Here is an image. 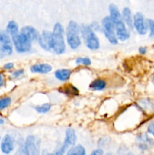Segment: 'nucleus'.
Instances as JSON below:
<instances>
[{
    "instance_id": "nucleus-35",
    "label": "nucleus",
    "mask_w": 154,
    "mask_h": 155,
    "mask_svg": "<svg viewBox=\"0 0 154 155\" xmlns=\"http://www.w3.org/2000/svg\"><path fill=\"white\" fill-rule=\"evenodd\" d=\"M24 154V150L23 148H20L17 151V152L15 153L14 155H23Z\"/></svg>"
},
{
    "instance_id": "nucleus-22",
    "label": "nucleus",
    "mask_w": 154,
    "mask_h": 155,
    "mask_svg": "<svg viewBox=\"0 0 154 155\" xmlns=\"http://www.w3.org/2000/svg\"><path fill=\"white\" fill-rule=\"evenodd\" d=\"M63 89L61 92L63 93L66 94L68 96H76L79 95V90L77 88L73 86L72 85H69V86H64V89Z\"/></svg>"
},
{
    "instance_id": "nucleus-31",
    "label": "nucleus",
    "mask_w": 154,
    "mask_h": 155,
    "mask_svg": "<svg viewBox=\"0 0 154 155\" xmlns=\"http://www.w3.org/2000/svg\"><path fill=\"white\" fill-rule=\"evenodd\" d=\"M103 154H104V151H103L102 149H101V148H98V149L95 150V151H93L90 154V155H103Z\"/></svg>"
},
{
    "instance_id": "nucleus-24",
    "label": "nucleus",
    "mask_w": 154,
    "mask_h": 155,
    "mask_svg": "<svg viewBox=\"0 0 154 155\" xmlns=\"http://www.w3.org/2000/svg\"><path fill=\"white\" fill-rule=\"evenodd\" d=\"M68 147H69V145L63 142V144L57 149H56L52 154H51V155H63L65 154V152H66Z\"/></svg>"
},
{
    "instance_id": "nucleus-32",
    "label": "nucleus",
    "mask_w": 154,
    "mask_h": 155,
    "mask_svg": "<svg viewBox=\"0 0 154 155\" xmlns=\"http://www.w3.org/2000/svg\"><path fill=\"white\" fill-rule=\"evenodd\" d=\"M138 51L140 54H145L146 53V51H147V48L144 46H140L138 48Z\"/></svg>"
},
{
    "instance_id": "nucleus-38",
    "label": "nucleus",
    "mask_w": 154,
    "mask_h": 155,
    "mask_svg": "<svg viewBox=\"0 0 154 155\" xmlns=\"http://www.w3.org/2000/svg\"><path fill=\"white\" fill-rule=\"evenodd\" d=\"M127 155H134V154H133L132 152H128V154H127Z\"/></svg>"
},
{
    "instance_id": "nucleus-18",
    "label": "nucleus",
    "mask_w": 154,
    "mask_h": 155,
    "mask_svg": "<svg viewBox=\"0 0 154 155\" xmlns=\"http://www.w3.org/2000/svg\"><path fill=\"white\" fill-rule=\"evenodd\" d=\"M140 108L143 111L148 112H154V101L152 99H143L140 101Z\"/></svg>"
},
{
    "instance_id": "nucleus-21",
    "label": "nucleus",
    "mask_w": 154,
    "mask_h": 155,
    "mask_svg": "<svg viewBox=\"0 0 154 155\" xmlns=\"http://www.w3.org/2000/svg\"><path fill=\"white\" fill-rule=\"evenodd\" d=\"M6 31L10 34L11 36L19 33V27L18 24L14 21H10L6 27Z\"/></svg>"
},
{
    "instance_id": "nucleus-13",
    "label": "nucleus",
    "mask_w": 154,
    "mask_h": 155,
    "mask_svg": "<svg viewBox=\"0 0 154 155\" xmlns=\"http://www.w3.org/2000/svg\"><path fill=\"white\" fill-rule=\"evenodd\" d=\"M21 33L24 35V36H27L29 39L32 41V42H34V41H37L38 38H39V33H38L37 30H36V28H34L32 26H25V27H22L21 29Z\"/></svg>"
},
{
    "instance_id": "nucleus-4",
    "label": "nucleus",
    "mask_w": 154,
    "mask_h": 155,
    "mask_svg": "<svg viewBox=\"0 0 154 155\" xmlns=\"http://www.w3.org/2000/svg\"><path fill=\"white\" fill-rule=\"evenodd\" d=\"M80 28L76 22L73 21H69L66 30V41L72 49H76L81 45L80 39Z\"/></svg>"
},
{
    "instance_id": "nucleus-37",
    "label": "nucleus",
    "mask_w": 154,
    "mask_h": 155,
    "mask_svg": "<svg viewBox=\"0 0 154 155\" xmlns=\"http://www.w3.org/2000/svg\"><path fill=\"white\" fill-rule=\"evenodd\" d=\"M5 123V120L2 119V118H0V125L3 124Z\"/></svg>"
},
{
    "instance_id": "nucleus-29",
    "label": "nucleus",
    "mask_w": 154,
    "mask_h": 155,
    "mask_svg": "<svg viewBox=\"0 0 154 155\" xmlns=\"http://www.w3.org/2000/svg\"><path fill=\"white\" fill-rule=\"evenodd\" d=\"M90 27H91V29L94 31L95 30V31H100V29H101V26H100V24L98 22H92L90 24Z\"/></svg>"
},
{
    "instance_id": "nucleus-2",
    "label": "nucleus",
    "mask_w": 154,
    "mask_h": 155,
    "mask_svg": "<svg viewBox=\"0 0 154 155\" xmlns=\"http://www.w3.org/2000/svg\"><path fill=\"white\" fill-rule=\"evenodd\" d=\"M63 27L60 23H56L52 31V51L57 54H62L66 51Z\"/></svg>"
},
{
    "instance_id": "nucleus-25",
    "label": "nucleus",
    "mask_w": 154,
    "mask_h": 155,
    "mask_svg": "<svg viewBox=\"0 0 154 155\" xmlns=\"http://www.w3.org/2000/svg\"><path fill=\"white\" fill-rule=\"evenodd\" d=\"M11 103V99L10 97H5L0 98V110L5 109L8 107Z\"/></svg>"
},
{
    "instance_id": "nucleus-27",
    "label": "nucleus",
    "mask_w": 154,
    "mask_h": 155,
    "mask_svg": "<svg viewBox=\"0 0 154 155\" xmlns=\"http://www.w3.org/2000/svg\"><path fill=\"white\" fill-rule=\"evenodd\" d=\"M148 25V30L149 31V37L154 38V20L146 19Z\"/></svg>"
},
{
    "instance_id": "nucleus-28",
    "label": "nucleus",
    "mask_w": 154,
    "mask_h": 155,
    "mask_svg": "<svg viewBox=\"0 0 154 155\" xmlns=\"http://www.w3.org/2000/svg\"><path fill=\"white\" fill-rule=\"evenodd\" d=\"M147 133L154 137V120L151 121L147 126Z\"/></svg>"
},
{
    "instance_id": "nucleus-11",
    "label": "nucleus",
    "mask_w": 154,
    "mask_h": 155,
    "mask_svg": "<svg viewBox=\"0 0 154 155\" xmlns=\"http://www.w3.org/2000/svg\"><path fill=\"white\" fill-rule=\"evenodd\" d=\"M137 142L139 149L142 151L148 150L149 148H152L153 145V140L147 134L144 133H142L137 136Z\"/></svg>"
},
{
    "instance_id": "nucleus-41",
    "label": "nucleus",
    "mask_w": 154,
    "mask_h": 155,
    "mask_svg": "<svg viewBox=\"0 0 154 155\" xmlns=\"http://www.w3.org/2000/svg\"><path fill=\"white\" fill-rule=\"evenodd\" d=\"M0 139H1V137H0Z\"/></svg>"
},
{
    "instance_id": "nucleus-20",
    "label": "nucleus",
    "mask_w": 154,
    "mask_h": 155,
    "mask_svg": "<svg viewBox=\"0 0 154 155\" xmlns=\"http://www.w3.org/2000/svg\"><path fill=\"white\" fill-rule=\"evenodd\" d=\"M86 151L84 147L81 145H73L68 151L66 155H85Z\"/></svg>"
},
{
    "instance_id": "nucleus-12",
    "label": "nucleus",
    "mask_w": 154,
    "mask_h": 155,
    "mask_svg": "<svg viewBox=\"0 0 154 155\" xmlns=\"http://www.w3.org/2000/svg\"><path fill=\"white\" fill-rule=\"evenodd\" d=\"M14 148V139L10 135H5L1 142V151L3 154H9Z\"/></svg>"
},
{
    "instance_id": "nucleus-15",
    "label": "nucleus",
    "mask_w": 154,
    "mask_h": 155,
    "mask_svg": "<svg viewBox=\"0 0 154 155\" xmlns=\"http://www.w3.org/2000/svg\"><path fill=\"white\" fill-rule=\"evenodd\" d=\"M122 17L124 22L126 24V25L129 27V29L133 30L134 29V25H133V17L131 15V9L128 7L123 8L122 12Z\"/></svg>"
},
{
    "instance_id": "nucleus-14",
    "label": "nucleus",
    "mask_w": 154,
    "mask_h": 155,
    "mask_svg": "<svg viewBox=\"0 0 154 155\" xmlns=\"http://www.w3.org/2000/svg\"><path fill=\"white\" fill-rule=\"evenodd\" d=\"M52 67L48 64H36L32 65L30 68V71L36 74H48L51 72Z\"/></svg>"
},
{
    "instance_id": "nucleus-16",
    "label": "nucleus",
    "mask_w": 154,
    "mask_h": 155,
    "mask_svg": "<svg viewBox=\"0 0 154 155\" xmlns=\"http://www.w3.org/2000/svg\"><path fill=\"white\" fill-rule=\"evenodd\" d=\"M77 140V136L75 134V132L73 129L68 128L66 131L65 134V139L63 142L67 144L69 146H73L75 145Z\"/></svg>"
},
{
    "instance_id": "nucleus-5",
    "label": "nucleus",
    "mask_w": 154,
    "mask_h": 155,
    "mask_svg": "<svg viewBox=\"0 0 154 155\" xmlns=\"http://www.w3.org/2000/svg\"><path fill=\"white\" fill-rule=\"evenodd\" d=\"M101 28L109 42L113 45H116L119 40L116 37L115 26L110 16H106L103 18L101 21Z\"/></svg>"
},
{
    "instance_id": "nucleus-9",
    "label": "nucleus",
    "mask_w": 154,
    "mask_h": 155,
    "mask_svg": "<svg viewBox=\"0 0 154 155\" xmlns=\"http://www.w3.org/2000/svg\"><path fill=\"white\" fill-rule=\"evenodd\" d=\"M133 25L137 33L140 35L146 34L148 31V25L146 19L141 12H136L133 16Z\"/></svg>"
},
{
    "instance_id": "nucleus-39",
    "label": "nucleus",
    "mask_w": 154,
    "mask_h": 155,
    "mask_svg": "<svg viewBox=\"0 0 154 155\" xmlns=\"http://www.w3.org/2000/svg\"><path fill=\"white\" fill-rule=\"evenodd\" d=\"M103 155H112V154H110V153H107V154H103Z\"/></svg>"
},
{
    "instance_id": "nucleus-17",
    "label": "nucleus",
    "mask_w": 154,
    "mask_h": 155,
    "mask_svg": "<svg viewBox=\"0 0 154 155\" xmlns=\"http://www.w3.org/2000/svg\"><path fill=\"white\" fill-rule=\"evenodd\" d=\"M72 71L69 69H59L57 70L54 73L56 79H57L60 81H66L70 77Z\"/></svg>"
},
{
    "instance_id": "nucleus-6",
    "label": "nucleus",
    "mask_w": 154,
    "mask_h": 155,
    "mask_svg": "<svg viewBox=\"0 0 154 155\" xmlns=\"http://www.w3.org/2000/svg\"><path fill=\"white\" fill-rule=\"evenodd\" d=\"M11 37L15 49L18 53L29 52L31 50L33 42L20 31L19 33Z\"/></svg>"
},
{
    "instance_id": "nucleus-33",
    "label": "nucleus",
    "mask_w": 154,
    "mask_h": 155,
    "mask_svg": "<svg viewBox=\"0 0 154 155\" xmlns=\"http://www.w3.org/2000/svg\"><path fill=\"white\" fill-rule=\"evenodd\" d=\"M14 68L13 63H7L4 65V68L5 70H11Z\"/></svg>"
},
{
    "instance_id": "nucleus-40",
    "label": "nucleus",
    "mask_w": 154,
    "mask_h": 155,
    "mask_svg": "<svg viewBox=\"0 0 154 155\" xmlns=\"http://www.w3.org/2000/svg\"><path fill=\"white\" fill-rule=\"evenodd\" d=\"M152 80L154 81V74H153V75H152Z\"/></svg>"
},
{
    "instance_id": "nucleus-23",
    "label": "nucleus",
    "mask_w": 154,
    "mask_h": 155,
    "mask_svg": "<svg viewBox=\"0 0 154 155\" xmlns=\"http://www.w3.org/2000/svg\"><path fill=\"white\" fill-rule=\"evenodd\" d=\"M51 107V104L50 103H45L41 105H37L35 107L36 111L39 114H45L50 110Z\"/></svg>"
},
{
    "instance_id": "nucleus-36",
    "label": "nucleus",
    "mask_w": 154,
    "mask_h": 155,
    "mask_svg": "<svg viewBox=\"0 0 154 155\" xmlns=\"http://www.w3.org/2000/svg\"><path fill=\"white\" fill-rule=\"evenodd\" d=\"M42 155H51V154H50V153H48L46 150H44V151H42Z\"/></svg>"
},
{
    "instance_id": "nucleus-3",
    "label": "nucleus",
    "mask_w": 154,
    "mask_h": 155,
    "mask_svg": "<svg viewBox=\"0 0 154 155\" xmlns=\"http://www.w3.org/2000/svg\"><path fill=\"white\" fill-rule=\"evenodd\" d=\"M79 28L80 33L87 48L91 50L98 49L100 48L99 39L90 25L82 24L79 26Z\"/></svg>"
},
{
    "instance_id": "nucleus-1",
    "label": "nucleus",
    "mask_w": 154,
    "mask_h": 155,
    "mask_svg": "<svg viewBox=\"0 0 154 155\" xmlns=\"http://www.w3.org/2000/svg\"><path fill=\"white\" fill-rule=\"evenodd\" d=\"M109 12L110 16L113 21L115 26V30H116V35L118 40L126 41L129 39L130 33L128 29L125 27V24L122 19V14L119 10V8L115 4H110L109 5Z\"/></svg>"
},
{
    "instance_id": "nucleus-26",
    "label": "nucleus",
    "mask_w": 154,
    "mask_h": 155,
    "mask_svg": "<svg viewBox=\"0 0 154 155\" xmlns=\"http://www.w3.org/2000/svg\"><path fill=\"white\" fill-rule=\"evenodd\" d=\"M75 64L77 65L83 64L85 66H89L91 64V59L89 58H77L75 60Z\"/></svg>"
},
{
    "instance_id": "nucleus-10",
    "label": "nucleus",
    "mask_w": 154,
    "mask_h": 155,
    "mask_svg": "<svg viewBox=\"0 0 154 155\" xmlns=\"http://www.w3.org/2000/svg\"><path fill=\"white\" fill-rule=\"evenodd\" d=\"M39 45L45 51H52V32L44 30L38 38Z\"/></svg>"
},
{
    "instance_id": "nucleus-30",
    "label": "nucleus",
    "mask_w": 154,
    "mask_h": 155,
    "mask_svg": "<svg viewBox=\"0 0 154 155\" xmlns=\"http://www.w3.org/2000/svg\"><path fill=\"white\" fill-rule=\"evenodd\" d=\"M24 70H18V71H14L13 74H12V76H13V77H14V78H17V77H19L20 76L24 74Z\"/></svg>"
},
{
    "instance_id": "nucleus-19",
    "label": "nucleus",
    "mask_w": 154,
    "mask_h": 155,
    "mask_svg": "<svg viewBox=\"0 0 154 155\" xmlns=\"http://www.w3.org/2000/svg\"><path fill=\"white\" fill-rule=\"evenodd\" d=\"M107 86V83L103 79H96L89 85V89L93 91L104 90Z\"/></svg>"
},
{
    "instance_id": "nucleus-7",
    "label": "nucleus",
    "mask_w": 154,
    "mask_h": 155,
    "mask_svg": "<svg viewBox=\"0 0 154 155\" xmlns=\"http://www.w3.org/2000/svg\"><path fill=\"white\" fill-rule=\"evenodd\" d=\"M13 53L12 39L6 30L0 31V58L11 55Z\"/></svg>"
},
{
    "instance_id": "nucleus-34",
    "label": "nucleus",
    "mask_w": 154,
    "mask_h": 155,
    "mask_svg": "<svg viewBox=\"0 0 154 155\" xmlns=\"http://www.w3.org/2000/svg\"><path fill=\"white\" fill-rule=\"evenodd\" d=\"M5 84V79H4V77H3V75L2 74H0V88L2 87V86H4Z\"/></svg>"
},
{
    "instance_id": "nucleus-8",
    "label": "nucleus",
    "mask_w": 154,
    "mask_h": 155,
    "mask_svg": "<svg viewBox=\"0 0 154 155\" xmlns=\"http://www.w3.org/2000/svg\"><path fill=\"white\" fill-rule=\"evenodd\" d=\"M24 155H40V140L30 135L26 139L24 147Z\"/></svg>"
}]
</instances>
